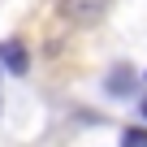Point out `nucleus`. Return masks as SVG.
<instances>
[{
    "instance_id": "f257e3e1",
    "label": "nucleus",
    "mask_w": 147,
    "mask_h": 147,
    "mask_svg": "<svg viewBox=\"0 0 147 147\" xmlns=\"http://www.w3.org/2000/svg\"><path fill=\"white\" fill-rule=\"evenodd\" d=\"M108 5H113V0H56L61 18L74 22V26H95V22L108 13Z\"/></svg>"
},
{
    "instance_id": "f03ea898",
    "label": "nucleus",
    "mask_w": 147,
    "mask_h": 147,
    "mask_svg": "<svg viewBox=\"0 0 147 147\" xmlns=\"http://www.w3.org/2000/svg\"><path fill=\"white\" fill-rule=\"evenodd\" d=\"M0 61H5V69H13V74H26V48L18 43V39H5L0 43Z\"/></svg>"
},
{
    "instance_id": "7ed1b4c3",
    "label": "nucleus",
    "mask_w": 147,
    "mask_h": 147,
    "mask_svg": "<svg viewBox=\"0 0 147 147\" xmlns=\"http://www.w3.org/2000/svg\"><path fill=\"white\" fill-rule=\"evenodd\" d=\"M104 91H108V95H130V91H134V69H130V65H117V69L108 74Z\"/></svg>"
},
{
    "instance_id": "20e7f679",
    "label": "nucleus",
    "mask_w": 147,
    "mask_h": 147,
    "mask_svg": "<svg viewBox=\"0 0 147 147\" xmlns=\"http://www.w3.org/2000/svg\"><path fill=\"white\" fill-rule=\"evenodd\" d=\"M121 147H147V125H125L121 130Z\"/></svg>"
},
{
    "instance_id": "39448f33",
    "label": "nucleus",
    "mask_w": 147,
    "mask_h": 147,
    "mask_svg": "<svg viewBox=\"0 0 147 147\" xmlns=\"http://www.w3.org/2000/svg\"><path fill=\"white\" fill-rule=\"evenodd\" d=\"M143 117H147V95H143Z\"/></svg>"
}]
</instances>
